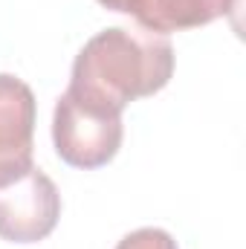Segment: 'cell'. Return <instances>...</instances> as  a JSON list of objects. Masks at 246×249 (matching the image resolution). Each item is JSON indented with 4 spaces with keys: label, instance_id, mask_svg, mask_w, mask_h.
Returning <instances> with one entry per match:
<instances>
[{
    "label": "cell",
    "instance_id": "1",
    "mask_svg": "<svg viewBox=\"0 0 246 249\" xmlns=\"http://www.w3.org/2000/svg\"><path fill=\"white\" fill-rule=\"evenodd\" d=\"M171 75L174 47L168 35L110 26L81 47L67 90L102 110L122 113L130 102L159 93Z\"/></svg>",
    "mask_w": 246,
    "mask_h": 249
},
{
    "label": "cell",
    "instance_id": "2",
    "mask_svg": "<svg viewBox=\"0 0 246 249\" xmlns=\"http://www.w3.org/2000/svg\"><path fill=\"white\" fill-rule=\"evenodd\" d=\"M124 124L122 113L102 110L90 102H81L64 90L53 113V142L55 154L72 168H102L122 148Z\"/></svg>",
    "mask_w": 246,
    "mask_h": 249
},
{
    "label": "cell",
    "instance_id": "3",
    "mask_svg": "<svg viewBox=\"0 0 246 249\" xmlns=\"http://www.w3.org/2000/svg\"><path fill=\"white\" fill-rule=\"evenodd\" d=\"M61 217V194L55 183L32 165L18 180L0 186V238L12 244L44 241Z\"/></svg>",
    "mask_w": 246,
    "mask_h": 249
},
{
    "label": "cell",
    "instance_id": "4",
    "mask_svg": "<svg viewBox=\"0 0 246 249\" xmlns=\"http://www.w3.org/2000/svg\"><path fill=\"white\" fill-rule=\"evenodd\" d=\"M35 93L18 75L0 72V186L26 174L35 148Z\"/></svg>",
    "mask_w": 246,
    "mask_h": 249
},
{
    "label": "cell",
    "instance_id": "5",
    "mask_svg": "<svg viewBox=\"0 0 246 249\" xmlns=\"http://www.w3.org/2000/svg\"><path fill=\"white\" fill-rule=\"evenodd\" d=\"M238 0H130L127 15L148 32L168 35L206 26L223 15H229Z\"/></svg>",
    "mask_w": 246,
    "mask_h": 249
},
{
    "label": "cell",
    "instance_id": "6",
    "mask_svg": "<svg viewBox=\"0 0 246 249\" xmlns=\"http://www.w3.org/2000/svg\"><path fill=\"white\" fill-rule=\"evenodd\" d=\"M116 249H177V241L165 229L145 226V229H136V232L124 235L116 244Z\"/></svg>",
    "mask_w": 246,
    "mask_h": 249
},
{
    "label": "cell",
    "instance_id": "7",
    "mask_svg": "<svg viewBox=\"0 0 246 249\" xmlns=\"http://www.w3.org/2000/svg\"><path fill=\"white\" fill-rule=\"evenodd\" d=\"M105 9H110V12H124L127 15V9H130V0H99Z\"/></svg>",
    "mask_w": 246,
    "mask_h": 249
}]
</instances>
